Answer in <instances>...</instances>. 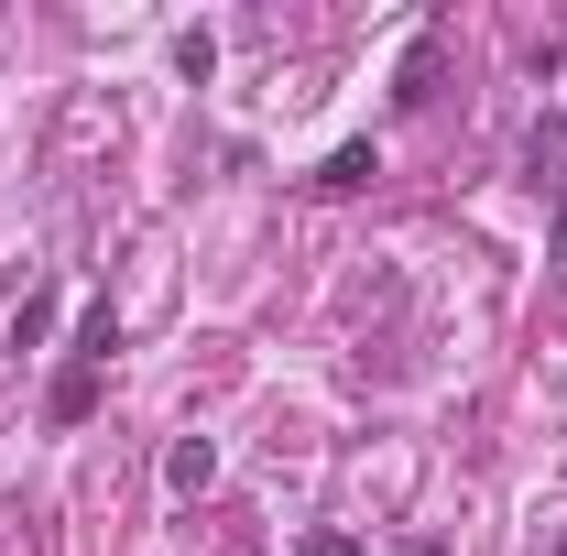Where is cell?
I'll return each mask as SVG.
<instances>
[{"instance_id": "cell-1", "label": "cell", "mask_w": 567, "mask_h": 556, "mask_svg": "<svg viewBox=\"0 0 567 556\" xmlns=\"http://www.w3.org/2000/svg\"><path fill=\"white\" fill-rule=\"evenodd\" d=\"M371 175H382V153H371V142H339V153L317 164V197H360Z\"/></svg>"}, {"instance_id": "cell-2", "label": "cell", "mask_w": 567, "mask_h": 556, "mask_svg": "<svg viewBox=\"0 0 567 556\" xmlns=\"http://www.w3.org/2000/svg\"><path fill=\"white\" fill-rule=\"evenodd\" d=\"M44 415H55V425H87V415H99V371H87V360H66V371H55Z\"/></svg>"}, {"instance_id": "cell-3", "label": "cell", "mask_w": 567, "mask_h": 556, "mask_svg": "<svg viewBox=\"0 0 567 556\" xmlns=\"http://www.w3.org/2000/svg\"><path fill=\"white\" fill-rule=\"evenodd\" d=\"M164 481H175L186 502H197V491L218 481V447H208V436H175V447H164Z\"/></svg>"}, {"instance_id": "cell-4", "label": "cell", "mask_w": 567, "mask_h": 556, "mask_svg": "<svg viewBox=\"0 0 567 556\" xmlns=\"http://www.w3.org/2000/svg\"><path fill=\"white\" fill-rule=\"evenodd\" d=\"M524 164H535V186H567V121H535L524 132Z\"/></svg>"}, {"instance_id": "cell-5", "label": "cell", "mask_w": 567, "mask_h": 556, "mask_svg": "<svg viewBox=\"0 0 567 556\" xmlns=\"http://www.w3.org/2000/svg\"><path fill=\"white\" fill-rule=\"evenodd\" d=\"M110 349H121V317H110V306H87V317H76V360H87V371H99V360H110Z\"/></svg>"}, {"instance_id": "cell-6", "label": "cell", "mask_w": 567, "mask_h": 556, "mask_svg": "<svg viewBox=\"0 0 567 556\" xmlns=\"http://www.w3.org/2000/svg\"><path fill=\"white\" fill-rule=\"evenodd\" d=\"M44 328H55V295H22V317H11V349H33Z\"/></svg>"}, {"instance_id": "cell-7", "label": "cell", "mask_w": 567, "mask_h": 556, "mask_svg": "<svg viewBox=\"0 0 567 556\" xmlns=\"http://www.w3.org/2000/svg\"><path fill=\"white\" fill-rule=\"evenodd\" d=\"M306 556H360V535H306Z\"/></svg>"}, {"instance_id": "cell-8", "label": "cell", "mask_w": 567, "mask_h": 556, "mask_svg": "<svg viewBox=\"0 0 567 556\" xmlns=\"http://www.w3.org/2000/svg\"><path fill=\"white\" fill-rule=\"evenodd\" d=\"M393 556H447V546H436V535H404V546H393Z\"/></svg>"}, {"instance_id": "cell-9", "label": "cell", "mask_w": 567, "mask_h": 556, "mask_svg": "<svg viewBox=\"0 0 567 556\" xmlns=\"http://www.w3.org/2000/svg\"><path fill=\"white\" fill-rule=\"evenodd\" d=\"M557 197H567V186H557ZM557 284H567V208H557Z\"/></svg>"}]
</instances>
